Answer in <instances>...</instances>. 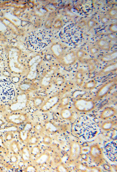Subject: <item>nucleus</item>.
Returning a JSON list of instances; mask_svg holds the SVG:
<instances>
[{
    "label": "nucleus",
    "mask_w": 117,
    "mask_h": 172,
    "mask_svg": "<svg viewBox=\"0 0 117 172\" xmlns=\"http://www.w3.org/2000/svg\"><path fill=\"white\" fill-rule=\"evenodd\" d=\"M116 114V109L113 107H109L106 108L102 111L100 117L104 120H106L114 116Z\"/></svg>",
    "instance_id": "10"
},
{
    "label": "nucleus",
    "mask_w": 117,
    "mask_h": 172,
    "mask_svg": "<svg viewBox=\"0 0 117 172\" xmlns=\"http://www.w3.org/2000/svg\"><path fill=\"white\" fill-rule=\"evenodd\" d=\"M22 158L24 162L25 163L30 161L31 160V152L27 147L23 148L22 150Z\"/></svg>",
    "instance_id": "19"
},
{
    "label": "nucleus",
    "mask_w": 117,
    "mask_h": 172,
    "mask_svg": "<svg viewBox=\"0 0 117 172\" xmlns=\"http://www.w3.org/2000/svg\"><path fill=\"white\" fill-rule=\"evenodd\" d=\"M32 128V126L31 124H27L23 129L20 132V138L22 141H26L28 140Z\"/></svg>",
    "instance_id": "13"
},
{
    "label": "nucleus",
    "mask_w": 117,
    "mask_h": 172,
    "mask_svg": "<svg viewBox=\"0 0 117 172\" xmlns=\"http://www.w3.org/2000/svg\"><path fill=\"white\" fill-rule=\"evenodd\" d=\"M84 75V71L82 69L78 70L76 72L75 77L76 83L79 86H81L83 84Z\"/></svg>",
    "instance_id": "17"
},
{
    "label": "nucleus",
    "mask_w": 117,
    "mask_h": 172,
    "mask_svg": "<svg viewBox=\"0 0 117 172\" xmlns=\"http://www.w3.org/2000/svg\"><path fill=\"white\" fill-rule=\"evenodd\" d=\"M13 135L10 132L7 133L5 136L6 140L8 141H11L13 139Z\"/></svg>",
    "instance_id": "30"
},
{
    "label": "nucleus",
    "mask_w": 117,
    "mask_h": 172,
    "mask_svg": "<svg viewBox=\"0 0 117 172\" xmlns=\"http://www.w3.org/2000/svg\"><path fill=\"white\" fill-rule=\"evenodd\" d=\"M117 124L116 121L109 120L106 121L102 125V128L105 131H108L112 129Z\"/></svg>",
    "instance_id": "20"
},
{
    "label": "nucleus",
    "mask_w": 117,
    "mask_h": 172,
    "mask_svg": "<svg viewBox=\"0 0 117 172\" xmlns=\"http://www.w3.org/2000/svg\"><path fill=\"white\" fill-rule=\"evenodd\" d=\"M69 159L72 162L77 161L82 153V148L80 143L76 141H73L70 144Z\"/></svg>",
    "instance_id": "7"
},
{
    "label": "nucleus",
    "mask_w": 117,
    "mask_h": 172,
    "mask_svg": "<svg viewBox=\"0 0 117 172\" xmlns=\"http://www.w3.org/2000/svg\"><path fill=\"white\" fill-rule=\"evenodd\" d=\"M10 148L11 151L15 154L17 155L20 152V148L18 142L16 141H13L10 145Z\"/></svg>",
    "instance_id": "21"
},
{
    "label": "nucleus",
    "mask_w": 117,
    "mask_h": 172,
    "mask_svg": "<svg viewBox=\"0 0 117 172\" xmlns=\"http://www.w3.org/2000/svg\"><path fill=\"white\" fill-rule=\"evenodd\" d=\"M89 154L91 161L97 165H100L103 162V154L98 144H94L91 146Z\"/></svg>",
    "instance_id": "6"
},
{
    "label": "nucleus",
    "mask_w": 117,
    "mask_h": 172,
    "mask_svg": "<svg viewBox=\"0 0 117 172\" xmlns=\"http://www.w3.org/2000/svg\"><path fill=\"white\" fill-rule=\"evenodd\" d=\"M26 171L28 172H35L36 171V169L33 166H29L27 168Z\"/></svg>",
    "instance_id": "33"
},
{
    "label": "nucleus",
    "mask_w": 117,
    "mask_h": 172,
    "mask_svg": "<svg viewBox=\"0 0 117 172\" xmlns=\"http://www.w3.org/2000/svg\"><path fill=\"white\" fill-rule=\"evenodd\" d=\"M70 101V98L67 96L63 97L61 100L60 106L62 108L68 106Z\"/></svg>",
    "instance_id": "23"
},
{
    "label": "nucleus",
    "mask_w": 117,
    "mask_h": 172,
    "mask_svg": "<svg viewBox=\"0 0 117 172\" xmlns=\"http://www.w3.org/2000/svg\"><path fill=\"white\" fill-rule=\"evenodd\" d=\"M65 82V79L63 76L57 77L55 80V84L58 86H61L64 84Z\"/></svg>",
    "instance_id": "25"
},
{
    "label": "nucleus",
    "mask_w": 117,
    "mask_h": 172,
    "mask_svg": "<svg viewBox=\"0 0 117 172\" xmlns=\"http://www.w3.org/2000/svg\"><path fill=\"white\" fill-rule=\"evenodd\" d=\"M26 118L23 114L13 115L9 117V120L12 123L20 125L26 120Z\"/></svg>",
    "instance_id": "12"
},
{
    "label": "nucleus",
    "mask_w": 117,
    "mask_h": 172,
    "mask_svg": "<svg viewBox=\"0 0 117 172\" xmlns=\"http://www.w3.org/2000/svg\"><path fill=\"white\" fill-rule=\"evenodd\" d=\"M97 85L96 81L94 80H92L86 82L83 85V88L85 90H92L96 87Z\"/></svg>",
    "instance_id": "22"
},
{
    "label": "nucleus",
    "mask_w": 117,
    "mask_h": 172,
    "mask_svg": "<svg viewBox=\"0 0 117 172\" xmlns=\"http://www.w3.org/2000/svg\"><path fill=\"white\" fill-rule=\"evenodd\" d=\"M41 151L40 148L39 147L35 146L32 149L31 153L33 155L37 156L40 154Z\"/></svg>",
    "instance_id": "27"
},
{
    "label": "nucleus",
    "mask_w": 117,
    "mask_h": 172,
    "mask_svg": "<svg viewBox=\"0 0 117 172\" xmlns=\"http://www.w3.org/2000/svg\"><path fill=\"white\" fill-rule=\"evenodd\" d=\"M1 169H0V172L1 171Z\"/></svg>",
    "instance_id": "35"
},
{
    "label": "nucleus",
    "mask_w": 117,
    "mask_h": 172,
    "mask_svg": "<svg viewBox=\"0 0 117 172\" xmlns=\"http://www.w3.org/2000/svg\"><path fill=\"white\" fill-rule=\"evenodd\" d=\"M60 101V97L58 95L50 98L45 106V110H48L56 105Z\"/></svg>",
    "instance_id": "14"
},
{
    "label": "nucleus",
    "mask_w": 117,
    "mask_h": 172,
    "mask_svg": "<svg viewBox=\"0 0 117 172\" xmlns=\"http://www.w3.org/2000/svg\"><path fill=\"white\" fill-rule=\"evenodd\" d=\"M117 143L112 141L109 142L104 148V153L107 158L111 162H116L117 160Z\"/></svg>",
    "instance_id": "8"
},
{
    "label": "nucleus",
    "mask_w": 117,
    "mask_h": 172,
    "mask_svg": "<svg viewBox=\"0 0 117 172\" xmlns=\"http://www.w3.org/2000/svg\"><path fill=\"white\" fill-rule=\"evenodd\" d=\"M117 67L116 63L109 65L102 69L98 73V76H104L114 73L116 71Z\"/></svg>",
    "instance_id": "11"
},
{
    "label": "nucleus",
    "mask_w": 117,
    "mask_h": 172,
    "mask_svg": "<svg viewBox=\"0 0 117 172\" xmlns=\"http://www.w3.org/2000/svg\"><path fill=\"white\" fill-rule=\"evenodd\" d=\"M5 148L3 141L2 138L0 137V149L4 150Z\"/></svg>",
    "instance_id": "32"
},
{
    "label": "nucleus",
    "mask_w": 117,
    "mask_h": 172,
    "mask_svg": "<svg viewBox=\"0 0 117 172\" xmlns=\"http://www.w3.org/2000/svg\"><path fill=\"white\" fill-rule=\"evenodd\" d=\"M75 108L81 112H88L95 108V103L93 100L84 98L77 99L74 103Z\"/></svg>",
    "instance_id": "5"
},
{
    "label": "nucleus",
    "mask_w": 117,
    "mask_h": 172,
    "mask_svg": "<svg viewBox=\"0 0 117 172\" xmlns=\"http://www.w3.org/2000/svg\"><path fill=\"white\" fill-rule=\"evenodd\" d=\"M116 84V80H111L104 84L97 91L95 99L99 100L106 97Z\"/></svg>",
    "instance_id": "9"
},
{
    "label": "nucleus",
    "mask_w": 117,
    "mask_h": 172,
    "mask_svg": "<svg viewBox=\"0 0 117 172\" xmlns=\"http://www.w3.org/2000/svg\"><path fill=\"white\" fill-rule=\"evenodd\" d=\"M46 128L48 131L52 133L57 131V128L54 124L50 122L46 124Z\"/></svg>",
    "instance_id": "24"
},
{
    "label": "nucleus",
    "mask_w": 117,
    "mask_h": 172,
    "mask_svg": "<svg viewBox=\"0 0 117 172\" xmlns=\"http://www.w3.org/2000/svg\"><path fill=\"white\" fill-rule=\"evenodd\" d=\"M15 94L13 85L7 80H0V102H8L12 100Z\"/></svg>",
    "instance_id": "4"
},
{
    "label": "nucleus",
    "mask_w": 117,
    "mask_h": 172,
    "mask_svg": "<svg viewBox=\"0 0 117 172\" xmlns=\"http://www.w3.org/2000/svg\"><path fill=\"white\" fill-rule=\"evenodd\" d=\"M60 37L65 44L71 46H75L81 42L82 32L79 27L76 25L70 24L61 32Z\"/></svg>",
    "instance_id": "3"
},
{
    "label": "nucleus",
    "mask_w": 117,
    "mask_h": 172,
    "mask_svg": "<svg viewBox=\"0 0 117 172\" xmlns=\"http://www.w3.org/2000/svg\"><path fill=\"white\" fill-rule=\"evenodd\" d=\"M61 117L64 120L71 121L74 118V114L72 111L67 108H64L61 112Z\"/></svg>",
    "instance_id": "15"
},
{
    "label": "nucleus",
    "mask_w": 117,
    "mask_h": 172,
    "mask_svg": "<svg viewBox=\"0 0 117 172\" xmlns=\"http://www.w3.org/2000/svg\"><path fill=\"white\" fill-rule=\"evenodd\" d=\"M28 143L29 144L32 145H36L38 143L39 139L36 136H33L28 140Z\"/></svg>",
    "instance_id": "26"
},
{
    "label": "nucleus",
    "mask_w": 117,
    "mask_h": 172,
    "mask_svg": "<svg viewBox=\"0 0 117 172\" xmlns=\"http://www.w3.org/2000/svg\"><path fill=\"white\" fill-rule=\"evenodd\" d=\"M74 131L79 137L85 140L93 139L97 136L99 131L97 124L89 120L77 122L75 125Z\"/></svg>",
    "instance_id": "2"
},
{
    "label": "nucleus",
    "mask_w": 117,
    "mask_h": 172,
    "mask_svg": "<svg viewBox=\"0 0 117 172\" xmlns=\"http://www.w3.org/2000/svg\"><path fill=\"white\" fill-rule=\"evenodd\" d=\"M76 60V57L74 53H70L65 56L63 59V64L65 66H68L74 64Z\"/></svg>",
    "instance_id": "16"
},
{
    "label": "nucleus",
    "mask_w": 117,
    "mask_h": 172,
    "mask_svg": "<svg viewBox=\"0 0 117 172\" xmlns=\"http://www.w3.org/2000/svg\"><path fill=\"white\" fill-rule=\"evenodd\" d=\"M51 159V155L48 153H45L41 156L36 161L38 165H42L49 161Z\"/></svg>",
    "instance_id": "18"
},
{
    "label": "nucleus",
    "mask_w": 117,
    "mask_h": 172,
    "mask_svg": "<svg viewBox=\"0 0 117 172\" xmlns=\"http://www.w3.org/2000/svg\"><path fill=\"white\" fill-rule=\"evenodd\" d=\"M44 129L42 126L40 124L37 125L35 128V131L38 134H40L43 132Z\"/></svg>",
    "instance_id": "29"
},
{
    "label": "nucleus",
    "mask_w": 117,
    "mask_h": 172,
    "mask_svg": "<svg viewBox=\"0 0 117 172\" xmlns=\"http://www.w3.org/2000/svg\"><path fill=\"white\" fill-rule=\"evenodd\" d=\"M10 160L11 162L13 163H16L18 161L17 158L16 156H11V157Z\"/></svg>",
    "instance_id": "34"
},
{
    "label": "nucleus",
    "mask_w": 117,
    "mask_h": 172,
    "mask_svg": "<svg viewBox=\"0 0 117 172\" xmlns=\"http://www.w3.org/2000/svg\"><path fill=\"white\" fill-rule=\"evenodd\" d=\"M51 35L48 31L40 30L34 32L27 37L26 43L27 48L35 51L41 50L50 44Z\"/></svg>",
    "instance_id": "1"
},
{
    "label": "nucleus",
    "mask_w": 117,
    "mask_h": 172,
    "mask_svg": "<svg viewBox=\"0 0 117 172\" xmlns=\"http://www.w3.org/2000/svg\"><path fill=\"white\" fill-rule=\"evenodd\" d=\"M58 171L60 172H68V170L66 167L63 165H60L58 167Z\"/></svg>",
    "instance_id": "31"
},
{
    "label": "nucleus",
    "mask_w": 117,
    "mask_h": 172,
    "mask_svg": "<svg viewBox=\"0 0 117 172\" xmlns=\"http://www.w3.org/2000/svg\"><path fill=\"white\" fill-rule=\"evenodd\" d=\"M43 142L45 145H49L52 144V139L50 137L46 136L43 138Z\"/></svg>",
    "instance_id": "28"
}]
</instances>
